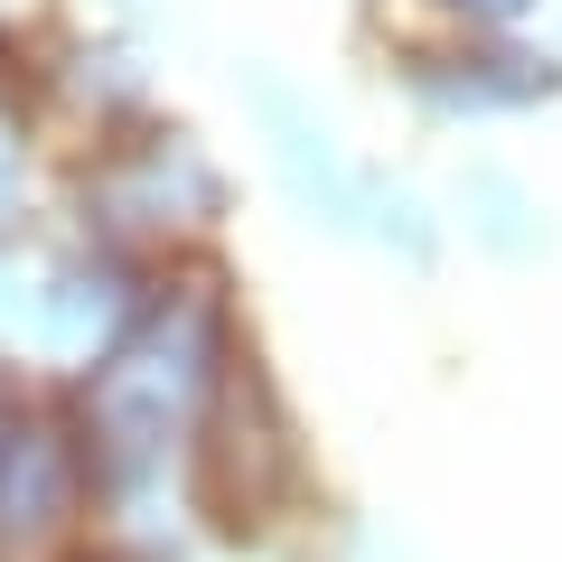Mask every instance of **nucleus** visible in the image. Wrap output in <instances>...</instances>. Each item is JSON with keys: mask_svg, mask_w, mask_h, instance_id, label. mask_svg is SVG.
<instances>
[{"mask_svg": "<svg viewBox=\"0 0 562 562\" xmlns=\"http://www.w3.org/2000/svg\"><path fill=\"white\" fill-rule=\"evenodd\" d=\"M375 562H403V553H375Z\"/></svg>", "mask_w": 562, "mask_h": 562, "instance_id": "f257e3e1", "label": "nucleus"}]
</instances>
